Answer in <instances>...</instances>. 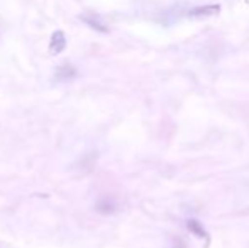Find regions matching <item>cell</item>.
Wrapping results in <instances>:
<instances>
[{
  "instance_id": "1",
  "label": "cell",
  "mask_w": 249,
  "mask_h": 248,
  "mask_svg": "<svg viewBox=\"0 0 249 248\" xmlns=\"http://www.w3.org/2000/svg\"><path fill=\"white\" fill-rule=\"evenodd\" d=\"M219 12H220V5H217V3H207V5H200L192 9L188 12V17H192V19H203V17L215 16Z\"/></svg>"
},
{
  "instance_id": "2",
  "label": "cell",
  "mask_w": 249,
  "mask_h": 248,
  "mask_svg": "<svg viewBox=\"0 0 249 248\" xmlns=\"http://www.w3.org/2000/svg\"><path fill=\"white\" fill-rule=\"evenodd\" d=\"M75 76H76V68L73 65H61L54 72V78L58 82H65V80L75 78Z\"/></svg>"
},
{
  "instance_id": "3",
  "label": "cell",
  "mask_w": 249,
  "mask_h": 248,
  "mask_svg": "<svg viewBox=\"0 0 249 248\" xmlns=\"http://www.w3.org/2000/svg\"><path fill=\"white\" fill-rule=\"evenodd\" d=\"M66 48V38L63 34V31H56L51 36V43H50V50L51 53H61Z\"/></svg>"
},
{
  "instance_id": "4",
  "label": "cell",
  "mask_w": 249,
  "mask_h": 248,
  "mask_svg": "<svg viewBox=\"0 0 249 248\" xmlns=\"http://www.w3.org/2000/svg\"><path fill=\"white\" fill-rule=\"evenodd\" d=\"M187 226H188V229H190L192 233L202 236V238H207V231L202 228V225H200L198 221H195V219H190V221L187 223Z\"/></svg>"
},
{
  "instance_id": "5",
  "label": "cell",
  "mask_w": 249,
  "mask_h": 248,
  "mask_svg": "<svg viewBox=\"0 0 249 248\" xmlns=\"http://www.w3.org/2000/svg\"><path fill=\"white\" fill-rule=\"evenodd\" d=\"M82 19L85 20L87 24H90V26H92L93 29H99V31H102V33H105V31H107V27H105L99 19H95V17H89V16L83 17V16H82Z\"/></svg>"
}]
</instances>
